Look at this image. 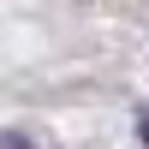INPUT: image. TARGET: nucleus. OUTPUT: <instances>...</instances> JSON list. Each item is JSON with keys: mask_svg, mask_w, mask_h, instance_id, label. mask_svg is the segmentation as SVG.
<instances>
[{"mask_svg": "<svg viewBox=\"0 0 149 149\" xmlns=\"http://www.w3.org/2000/svg\"><path fill=\"white\" fill-rule=\"evenodd\" d=\"M0 149H48L36 131H0Z\"/></svg>", "mask_w": 149, "mask_h": 149, "instance_id": "nucleus-1", "label": "nucleus"}, {"mask_svg": "<svg viewBox=\"0 0 149 149\" xmlns=\"http://www.w3.org/2000/svg\"><path fill=\"white\" fill-rule=\"evenodd\" d=\"M137 137L149 143V107H143V113H137Z\"/></svg>", "mask_w": 149, "mask_h": 149, "instance_id": "nucleus-2", "label": "nucleus"}]
</instances>
